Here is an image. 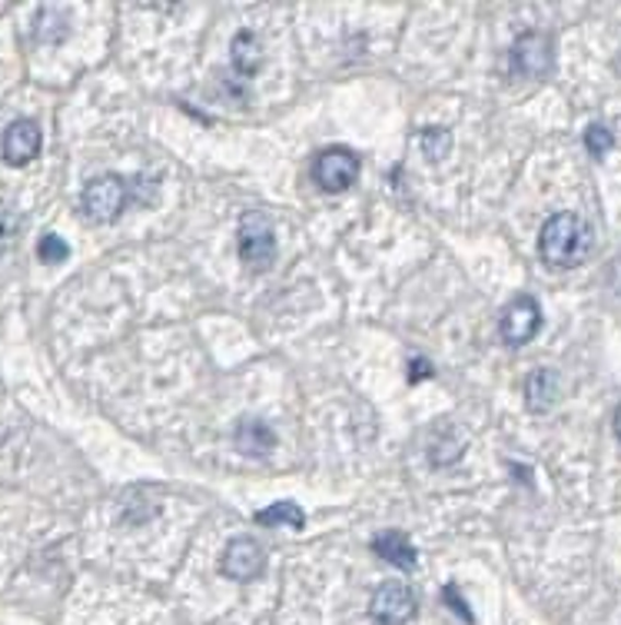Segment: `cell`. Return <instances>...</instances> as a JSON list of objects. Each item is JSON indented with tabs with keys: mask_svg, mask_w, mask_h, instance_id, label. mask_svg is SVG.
I'll list each match as a JSON object with an SVG mask.
<instances>
[{
	"mask_svg": "<svg viewBox=\"0 0 621 625\" xmlns=\"http://www.w3.org/2000/svg\"><path fill=\"white\" fill-rule=\"evenodd\" d=\"M370 615L376 618V625H409L415 615V595L409 586L402 582H386L373 592L370 602Z\"/></svg>",
	"mask_w": 621,
	"mask_h": 625,
	"instance_id": "6",
	"label": "cell"
},
{
	"mask_svg": "<svg viewBox=\"0 0 621 625\" xmlns=\"http://www.w3.org/2000/svg\"><path fill=\"white\" fill-rule=\"evenodd\" d=\"M419 147L432 163H438L442 157H449V150H453V134L446 127H425L419 134Z\"/></svg>",
	"mask_w": 621,
	"mask_h": 625,
	"instance_id": "16",
	"label": "cell"
},
{
	"mask_svg": "<svg viewBox=\"0 0 621 625\" xmlns=\"http://www.w3.org/2000/svg\"><path fill=\"white\" fill-rule=\"evenodd\" d=\"M539 326H542V306L531 297H518L505 306L499 333L508 346H525L531 336L539 333Z\"/></svg>",
	"mask_w": 621,
	"mask_h": 625,
	"instance_id": "7",
	"label": "cell"
},
{
	"mask_svg": "<svg viewBox=\"0 0 621 625\" xmlns=\"http://www.w3.org/2000/svg\"><path fill=\"white\" fill-rule=\"evenodd\" d=\"M253 519H256V525H290V529L306 525V516L296 502H273L270 509H259Z\"/></svg>",
	"mask_w": 621,
	"mask_h": 625,
	"instance_id": "15",
	"label": "cell"
},
{
	"mask_svg": "<svg viewBox=\"0 0 621 625\" xmlns=\"http://www.w3.org/2000/svg\"><path fill=\"white\" fill-rule=\"evenodd\" d=\"M373 553H376L379 559H386L389 566L402 569V572L415 569V563H419V556H415V546L406 540L402 532H396V529H389V532L376 535V540H373Z\"/></svg>",
	"mask_w": 621,
	"mask_h": 625,
	"instance_id": "10",
	"label": "cell"
},
{
	"mask_svg": "<svg viewBox=\"0 0 621 625\" xmlns=\"http://www.w3.org/2000/svg\"><path fill=\"white\" fill-rule=\"evenodd\" d=\"M233 67L243 73V77H253L259 67H262V50H259V40L256 34H236L233 40Z\"/></svg>",
	"mask_w": 621,
	"mask_h": 625,
	"instance_id": "14",
	"label": "cell"
},
{
	"mask_svg": "<svg viewBox=\"0 0 621 625\" xmlns=\"http://www.w3.org/2000/svg\"><path fill=\"white\" fill-rule=\"evenodd\" d=\"M360 157L349 147H329L313 160V181L326 194H342L360 181Z\"/></svg>",
	"mask_w": 621,
	"mask_h": 625,
	"instance_id": "4",
	"label": "cell"
},
{
	"mask_svg": "<svg viewBox=\"0 0 621 625\" xmlns=\"http://www.w3.org/2000/svg\"><path fill=\"white\" fill-rule=\"evenodd\" d=\"M409 370H412V373H409V380H412V383H415V380H425V377H432V370H429V363H425V360L412 363Z\"/></svg>",
	"mask_w": 621,
	"mask_h": 625,
	"instance_id": "21",
	"label": "cell"
},
{
	"mask_svg": "<svg viewBox=\"0 0 621 625\" xmlns=\"http://www.w3.org/2000/svg\"><path fill=\"white\" fill-rule=\"evenodd\" d=\"M462 450H466V439L453 426H446L438 432V439H432L429 460H432V466H453L456 460H462Z\"/></svg>",
	"mask_w": 621,
	"mask_h": 625,
	"instance_id": "13",
	"label": "cell"
},
{
	"mask_svg": "<svg viewBox=\"0 0 621 625\" xmlns=\"http://www.w3.org/2000/svg\"><path fill=\"white\" fill-rule=\"evenodd\" d=\"M559 377L552 370H536L525 380V403L531 413H549L559 400Z\"/></svg>",
	"mask_w": 621,
	"mask_h": 625,
	"instance_id": "12",
	"label": "cell"
},
{
	"mask_svg": "<svg viewBox=\"0 0 621 625\" xmlns=\"http://www.w3.org/2000/svg\"><path fill=\"white\" fill-rule=\"evenodd\" d=\"M130 204V184L117 173H104L97 181L86 184L83 197H80V207H83V217L94 220V223H114Z\"/></svg>",
	"mask_w": 621,
	"mask_h": 625,
	"instance_id": "3",
	"label": "cell"
},
{
	"mask_svg": "<svg viewBox=\"0 0 621 625\" xmlns=\"http://www.w3.org/2000/svg\"><path fill=\"white\" fill-rule=\"evenodd\" d=\"M618 67H621V60H618Z\"/></svg>",
	"mask_w": 621,
	"mask_h": 625,
	"instance_id": "23",
	"label": "cell"
},
{
	"mask_svg": "<svg viewBox=\"0 0 621 625\" xmlns=\"http://www.w3.org/2000/svg\"><path fill=\"white\" fill-rule=\"evenodd\" d=\"M277 445V432L259 423V419H243L236 426V450L243 456H266Z\"/></svg>",
	"mask_w": 621,
	"mask_h": 625,
	"instance_id": "11",
	"label": "cell"
},
{
	"mask_svg": "<svg viewBox=\"0 0 621 625\" xmlns=\"http://www.w3.org/2000/svg\"><path fill=\"white\" fill-rule=\"evenodd\" d=\"M17 230H21V220H17V213H11V210H0V256H4V253L14 246V240H17Z\"/></svg>",
	"mask_w": 621,
	"mask_h": 625,
	"instance_id": "19",
	"label": "cell"
},
{
	"mask_svg": "<svg viewBox=\"0 0 621 625\" xmlns=\"http://www.w3.org/2000/svg\"><path fill=\"white\" fill-rule=\"evenodd\" d=\"M611 147H614V137H611V130H608V127L591 124V127L585 130V150H588L591 157H598V160H601Z\"/></svg>",
	"mask_w": 621,
	"mask_h": 625,
	"instance_id": "17",
	"label": "cell"
},
{
	"mask_svg": "<svg viewBox=\"0 0 621 625\" xmlns=\"http://www.w3.org/2000/svg\"><path fill=\"white\" fill-rule=\"evenodd\" d=\"M239 259L246 263V270L262 274L277 263V230L273 220L266 213L249 210L239 220Z\"/></svg>",
	"mask_w": 621,
	"mask_h": 625,
	"instance_id": "2",
	"label": "cell"
},
{
	"mask_svg": "<svg viewBox=\"0 0 621 625\" xmlns=\"http://www.w3.org/2000/svg\"><path fill=\"white\" fill-rule=\"evenodd\" d=\"M614 432H618V439H621V406L614 409Z\"/></svg>",
	"mask_w": 621,
	"mask_h": 625,
	"instance_id": "22",
	"label": "cell"
},
{
	"mask_svg": "<svg viewBox=\"0 0 621 625\" xmlns=\"http://www.w3.org/2000/svg\"><path fill=\"white\" fill-rule=\"evenodd\" d=\"M40 127L34 120H14L4 134V160L11 166H24L40 153Z\"/></svg>",
	"mask_w": 621,
	"mask_h": 625,
	"instance_id": "9",
	"label": "cell"
},
{
	"mask_svg": "<svg viewBox=\"0 0 621 625\" xmlns=\"http://www.w3.org/2000/svg\"><path fill=\"white\" fill-rule=\"evenodd\" d=\"M37 256H40V263H63L70 256V246L57 233H44L37 243Z\"/></svg>",
	"mask_w": 621,
	"mask_h": 625,
	"instance_id": "18",
	"label": "cell"
},
{
	"mask_svg": "<svg viewBox=\"0 0 621 625\" xmlns=\"http://www.w3.org/2000/svg\"><path fill=\"white\" fill-rule=\"evenodd\" d=\"M539 253L552 266H578L591 253V227L575 213H555L539 233Z\"/></svg>",
	"mask_w": 621,
	"mask_h": 625,
	"instance_id": "1",
	"label": "cell"
},
{
	"mask_svg": "<svg viewBox=\"0 0 621 625\" xmlns=\"http://www.w3.org/2000/svg\"><path fill=\"white\" fill-rule=\"evenodd\" d=\"M266 566V553L256 540H233L223 553V563H220V572L233 582H249L262 572Z\"/></svg>",
	"mask_w": 621,
	"mask_h": 625,
	"instance_id": "8",
	"label": "cell"
},
{
	"mask_svg": "<svg viewBox=\"0 0 621 625\" xmlns=\"http://www.w3.org/2000/svg\"><path fill=\"white\" fill-rule=\"evenodd\" d=\"M552 63H555V54H552V40L539 31H528L522 34L515 44H512V67L515 73L522 77H549L552 73Z\"/></svg>",
	"mask_w": 621,
	"mask_h": 625,
	"instance_id": "5",
	"label": "cell"
},
{
	"mask_svg": "<svg viewBox=\"0 0 621 625\" xmlns=\"http://www.w3.org/2000/svg\"><path fill=\"white\" fill-rule=\"evenodd\" d=\"M442 599H446V602H449V605H453V609H456L466 622H472V612H469V605L459 599V589H456V586H446V589H442Z\"/></svg>",
	"mask_w": 621,
	"mask_h": 625,
	"instance_id": "20",
	"label": "cell"
}]
</instances>
